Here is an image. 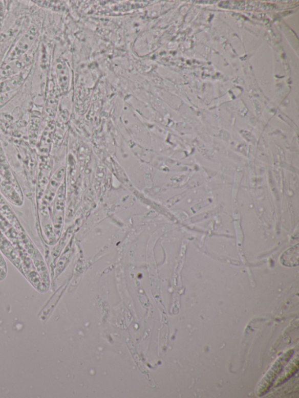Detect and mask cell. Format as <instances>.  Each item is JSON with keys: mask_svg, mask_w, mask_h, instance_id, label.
Here are the masks:
<instances>
[{"mask_svg": "<svg viewBox=\"0 0 299 398\" xmlns=\"http://www.w3.org/2000/svg\"><path fill=\"white\" fill-rule=\"evenodd\" d=\"M299 248L298 244L286 251L280 258L282 265L287 267H297L298 265Z\"/></svg>", "mask_w": 299, "mask_h": 398, "instance_id": "cell-3", "label": "cell"}, {"mask_svg": "<svg viewBox=\"0 0 299 398\" xmlns=\"http://www.w3.org/2000/svg\"><path fill=\"white\" fill-rule=\"evenodd\" d=\"M22 77L18 76L0 82V94L10 92V91L18 88V86L22 84Z\"/></svg>", "mask_w": 299, "mask_h": 398, "instance_id": "cell-4", "label": "cell"}, {"mask_svg": "<svg viewBox=\"0 0 299 398\" xmlns=\"http://www.w3.org/2000/svg\"><path fill=\"white\" fill-rule=\"evenodd\" d=\"M7 100L6 97L5 96H4V95H0V104L1 103L5 102Z\"/></svg>", "mask_w": 299, "mask_h": 398, "instance_id": "cell-6", "label": "cell"}, {"mask_svg": "<svg viewBox=\"0 0 299 398\" xmlns=\"http://www.w3.org/2000/svg\"><path fill=\"white\" fill-rule=\"evenodd\" d=\"M293 352L294 351L292 349L285 352L274 363L271 368L269 369L267 374H266L263 379L261 380L259 384L258 388L257 389V395L260 396H263L265 393L268 391L274 381L276 380V377L280 374L286 364L292 358Z\"/></svg>", "mask_w": 299, "mask_h": 398, "instance_id": "cell-1", "label": "cell"}, {"mask_svg": "<svg viewBox=\"0 0 299 398\" xmlns=\"http://www.w3.org/2000/svg\"><path fill=\"white\" fill-rule=\"evenodd\" d=\"M37 30L35 27H32L24 34L16 45L14 50L11 52L10 58L11 60L16 59L27 52L32 47L36 39Z\"/></svg>", "mask_w": 299, "mask_h": 398, "instance_id": "cell-2", "label": "cell"}, {"mask_svg": "<svg viewBox=\"0 0 299 398\" xmlns=\"http://www.w3.org/2000/svg\"><path fill=\"white\" fill-rule=\"evenodd\" d=\"M6 273L5 270L0 267V280H3L5 278Z\"/></svg>", "mask_w": 299, "mask_h": 398, "instance_id": "cell-5", "label": "cell"}]
</instances>
